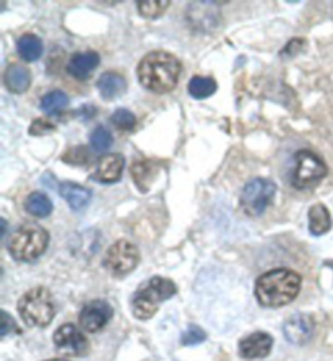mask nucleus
Segmentation results:
<instances>
[{"label":"nucleus","mask_w":333,"mask_h":361,"mask_svg":"<svg viewBox=\"0 0 333 361\" xmlns=\"http://www.w3.org/2000/svg\"><path fill=\"white\" fill-rule=\"evenodd\" d=\"M181 61L166 51H153L140 61L137 75L142 87L153 93L165 94L176 88L181 77Z\"/></svg>","instance_id":"obj_1"},{"label":"nucleus","mask_w":333,"mask_h":361,"mask_svg":"<svg viewBox=\"0 0 333 361\" xmlns=\"http://www.w3.org/2000/svg\"><path fill=\"white\" fill-rule=\"evenodd\" d=\"M301 277L289 269H275L258 277L257 301L263 307H282L296 300L301 290Z\"/></svg>","instance_id":"obj_2"},{"label":"nucleus","mask_w":333,"mask_h":361,"mask_svg":"<svg viewBox=\"0 0 333 361\" xmlns=\"http://www.w3.org/2000/svg\"><path fill=\"white\" fill-rule=\"evenodd\" d=\"M49 233L34 223H26L13 231L7 243L8 252L15 261L33 262L39 259L47 249Z\"/></svg>","instance_id":"obj_3"},{"label":"nucleus","mask_w":333,"mask_h":361,"mask_svg":"<svg viewBox=\"0 0 333 361\" xmlns=\"http://www.w3.org/2000/svg\"><path fill=\"white\" fill-rule=\"evenodd\" d=\"M176 285L174 281L163 279V277H153L142 285L139 290L135 291L134 298H132V311L137 319L146 321L155 316L158 311V306L163 301L172 298L176 295Z\"/></svg>","instance_id":"obj_4"},{"label":"nucleus","mask_w":333,"mask_h":361,"mask_svg":"<svg viewBox=\"0 0 333 361\" xmlns=\"http://www.w3.org/2000/svg\"><path fill=\"white\" fill-rule=\"evenodd\" d=\"M18 312L30 327H46L56 316V305L51 291L47 288H33L21 296Z\"/></svg>","instance_id":"obj_5"},{"label":"nucleus","mask_w":333,"mask_h":361,"mask_svg":"<svg viewBox=\"0 0 333 361\" xmlns=\"http://www.w3.org/2000/svg\"><path fill=\"white\" fill-rule=\"evenodd\" d=\"M327 176V164L310 150H301L294 155L291 183L296 189H313Z\"/></svg>","instance_id":"obj_6"},{"label":"nucleus","mask_w":333,"mask_h":361,"mask_svg":"<svg viewBox=\"0 0 333 361\" xmlns=\"http://www.w3.org/2000/svg\"><path fill=\"white\" fill-rule=\"evenodd\" d=\"M275 194H277V185L273 180L265 178L252 179L241 192V209L246 215L257 219L272 204Z\"/></svg>","instance_id":"obj_7"},{"label":"nucleus","mask_w":333,"mask_h":361,"mask_svg":"<svg viewBox=\"0 0 333 361\" xmlns=\"http://www.w3.org/2000/svg\"><path fill=\"white\" fill-rule=\"evenodd\" d=\"M139 259V249L134 243L119 240L108 249L103 259V265L114 277H125L127 274H130L137 267Z\"/></svg>","instance_id":"obj_8"},{"label":"nucleus","mask_w":333,"mask_h":361,"mask_svg":"<svg viewBox=\"0 0 333 361\" xmlns=\"http://www.w3.org/2000/svg\"><path fill=\"white\" fill-rule=\"evenodd\" d=\"M54 345L65 355L80 357L88 352V341L73 324H63L54 332Z\"/></svg>","instance_id":"obj_9"},{"label":"nucleus","mask_w":333,"mask_h":361,"mask_svg":"<svg viewBox=\"0 0 333 361\" xmlns=\"http://www.w3.org/2000/svg\"><path fill=\"white\" fill-rule=\"evenodd\" d=\"M113 317V307L109 302L103 300H94L87 302L80 312V326L87 332H99L108 326V322Z\"/></svg>","instance_id":"obj_10"},{"label":"nucleus","mask_w":333,"mask_h":361,"mask_svg":"<svg viewBox=\"0 0 333 361\" xmlns=\"http://www.w3.org/2000/svg\"><path fill=\"white\" fill-rule=\"evenodd\" d=\"M125 160L119 153H108L98 161L93 173V179L101 184H113L122 178Z\"/></svg>","instance_id":"obj_11"},{"label":"nucleus","mask_w":333,"mask_h":361,"mask_svg":"<svg viewBox=\"0 0 333 361\" xmlns=\"http://www.w3.org/2000/svg\"><path fill=\"white\" fill-rule=\"evenodd\" d=\"M273 338L267 332H253L239 342V355L242 358H265L272 352Z\"/></svg>","instance_id":"obj_12"},{"label":"nucleus","mask_w":333,"mask_h":361,"mask_svg":"<svg viewBox=\"0 0 333 361\" xmlns=\"http://www.w3.org/2000/svg\"><path fill=\"white\" fill-rule=\"evenodd\" d=\"M284 337L294 345H304L314 334V322L306 314H293L283 326Z\"/></svg>","instance_id":"obj_13"},{"label":"nucleus","mask_w":333,"mask_h":361,"mask_svg":"<svg viewBox=\"0 0 333 361\" xmlns=\"http://www.w3.org/2000/svg\"><path fill=\"white\" fill-rule=\"evenodd\" d=\"M99 66V56L93 51L73 54L67 63V72L77 80H87L92 72Z\"/></svg>","instance_id":"obj_14"},{"label":"nucleus","mask_w":333,"mask_h":361,"mask_svg":"<svg viewBox=\"0 0 333 361\" xmlns=\"http://www.w3.org/2000/svg\"><path fill=\"white\" fill-rule=\"evenodd\" d=\"M96 87L99 90V94H101L104 99L113 101L115 98L122 97L125 93L127 80L124 78V75H120V73L109 71L99 77Z\"/></svg>","instance_id":"obj_15"},{"label":"nucleus","mask_w":333,"mask_h":361,"mask_svg":"<svg viewBox=\"0 0 333 361\" xmlns=\"http://www.w3.org/2000/svg\"><path fill=\"white\" fill-rule=\"evenodd\" d=\"M5 87H7L12 93H25L31 85V73L28 68L21 63H12L7 67L4 75Z\"/></svg>","instance_id":"obj_16"},{"label":"nucleus","mask_w":333,"mask_h":361,"mask_svg":"<svg viewBox=\"0 0 333 361\" xmlns=\"http://www.w3.org/2000/svg\"><path fill=\"white\" fill-rule=\"evenodd\" d=\"M59 190L62 199H65L67 204L73 210L84 209L89 204V200H92V190H88L87 188L75 183H62Z\"/></svg>","instance_id":"obj_17"},{"label":"nucleus","mask_w":333,"mask_h":361,"mask_svg":"<svg viewBox=\"0 0 333 361\" xmlns=\"http://www.w3.org/2000/svg\"><path fill=\"white\" fill-rule=\"evenodd\" d=\"M130 171L137 188L140 189V192H148V189H150V185L156 178L158 166L156 163H153L150 160H142V161L134 163V166H132Z\"/></svg>","instance_id":"obj_18"},{"label":"nucleus","mask_w":333,"mask_h":361,"mask_svg":"<svg viewBox=\"0 0 333 361\" xmlns=\"http://www.w3.org/2000/svg\"><path fill=\"white\" fill-rule=\"evenodd\" d=\"M332 228V216L324 204H315L309 210V231L314 236L325 235Z\"/></svg>","instance_id":"obj_19"},{"label":"nucleus","mask_w":333,"mask_h":361,"mask_svg":"<svg viewBox=\"0 0 333 361\" xmlns=\"http://www.w3.org/2000/svg\"><path fill=\"white\" fill-rule=\"evenodd\" d=\"M20 57L26 62H34L42 56V41L34 35H23L17 42Z\"/></svg>","instance_id":"obj_20"},{"label":"nucleus","mask_w":333,"mask_h":361,"mask_svg":"<svg viewBox=\"0 0 333 361\" xmlns=\"http://www.w3.org/2000/svg\"><path fill=\"white\" fill-rule=\"evenodd\" d=\"M25 209L30 215L38 216V219H46L52 214V202L42 192L30 194L25 200Z\"/></svg>","instance_id":"obj_21"},{"label":"nucleus","mask_w":333,"mask_h":361,"mask_svg":"<svg viewBox=\"0 0 333 361\" xmlns=\"http://www.w3.org/2000/svg\"><path fill=\"white\" fill-rule=\"evenodd\" d=\"M67 94L61 92V90H54V92L44 94L41 99V109L47 114H59L67 108Z\"/></svg>","instance_id":"obj_22"},{"label":"nucleus","mask_w":333,"mask_h":361,"mask_svg":"<svg viewBox=\"0 0 333 361\" xmlns=\"http://www.w3.org/2000/svg\"><path fill=\"white\" fill-rule=\"evenodd\" d=\"M216 92V82L208 77H194L189 82V93L195 99H203L211 97Z\"/></svg>","instance_id":"obj_23"},{"label":"nucleus","mask_w":333,"mask_h":361,"mask_svg":"<svg viewBox=\"0 0 333 361\" xmlns=\"http://www.w3.org/2000/svg\"><path fill=\"white\" fill-rule=\"evenodd\" d=\"M169 5H171V2H168V0H156V2L155 0H144V2H137L139 13L148 20L161 17L169 8Z\"/></svg>","instance_id":"obj_24"},{"label":"nucleus","mask_w":333,"mask_h":361,"mask_svg":"<svg viewBox=\"0 0 333 361\" xmlns=\"http://www.w3.org/2000/svg\"><path fill=\"white\" fill-rule=\"evenodd\" d=\"M89 142H92V148L94 152L104 153L113 145V135H111V132L106 127L98 126L92 132V135H89Z\"/></svg>","instance_id":"obj_25"},{"label":"nucleus","mask_w":333,"mask_h":361,"mask_svg":"<svg viewBox=\"0 0 333 361\" xmlns=\"http://www.w3.org/2000/svg\"><path fill=\"white\" fill-rule=\"evenodd\" d=\"M111 122L120 130H132L137 124V118L129 109H118L111 116Z\"/></svg>","instance_id":"obj_26"},{"label":"nucleus","mask_w":333,"mask_h":361,"mask_svg":"<svg viewBox=\"0 0 333 361\" xmlns=\"http://www.w3.org/2000/svg\"><path fill=\"white\" fill-rule=\"evenodd\" d=\"M205 341H207V334H205L200 327H195V326H190L181 337L182 345H197Z\"/></svg>","instance_id":"obj_27"},{"label":"nucleus","mask_w":333,"mask_h":361,"mask_svg":"<svg viewBox=\"0 0 333 361\" xmlns=\"http://www.w3.org/2000/svg\"><path fill=\"white\" fill-rule=\"evenodd\" d=\"M63 161L70 163V164H83L88 161V150L87 147H75L70 148L65 155L62 157Z\"/></svg>","instance_id":"obj_28"},{"label":"nucleus","mask_w":333,"mask_h":361,"mask_svg":"<svg viewBox=\"0 0 333 361\" xmlns=\"http://www.w3.org/2000/svg\"><path fill=\"white\" fill-rule=\"evenodd\" d=\"M54 130V124H51V122H46V121H34L33 124L30 127V134L31 135H42V134H47V132Z\"/></svg>","instance_id":"obj_29"},{"label":"nucleus","mask_w":333,"mask_h":361,"mask_svg":"<svg viewBox=\"0 0 333 361\" xmlns=\"http://www.w3.org/2000/svg\"><path fill=\"white\" fill-rule=\"evenodd\" d=\"M2 316H4V321H2V324H4V326H2V336H4V337L7 336V334H10V331H17V332H20L18 327L15 326V322H13L12 317H10L8 312H4Z\"/></svg>","instance_id":"obj_30"},{"label":"nucleus","mask_w":333,"mask_h":361,"mask_svg":"<svg viewBox=\"0 0 333 361\" xmlns=\"http://www.w3.org/2000/svg\"><path fill=\"white\" fill-rule=\"evenodd\" d=\"M47 361H67V360H47Z\"/></svg>","instance_id":"obj_31"}]
</instances>
